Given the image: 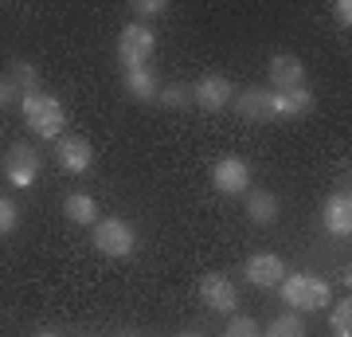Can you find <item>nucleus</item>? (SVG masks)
Returning a JSON list of instances; mask_svg holds the SVG:
<instances>
[{
  "label": "nucleus",
  "mask_w": 352,
  "mask_h": 337,
  "mask_svg": "<svg viewBox=\"0 0 352 337\" xmlns=\"http://www.w3.org/2000/svg\"><path fill=\"white\" fill-rule=\"evenodd\" d=\"M24 122L32 125V134L43 141H59L63 138V125H67V110L63 102L55 99V94H24Z\"/></svg>",
  "instance_id": "f257e3e1"
},
{
  "label": "nucleus",
  "mask_w": 352,
  "mask_h": 337,
  "mask_svg": "<svg viewBox=\"0 0 352 337\" xmlns=\"http://www.w3.org/2000/svg\"><path fill=\"white\" fill-rule=\"evenodd\" d=\"M133 247H138V232L126 220L110 216V220L94 224V251L110 255V259H126V255H133Z\"/></svg>",
  "instance_id": "20e7f679"
},
{
  "label": "nucleus",
  "mask_w": 352,
  "mask_h": 337,
  "mask_svg": "<svg viewBox=\"0 0 352 337\" xmlns=\"http://www.w3.org/2000/svg\"><path fill=\"white\" fill-rule=\"evenodd\" d=\"M333 337H352V334H333Z\"/></svg>",
  "instance_id": "c85d7f7f"
},
{
  "label": "nucleus",
  "mask_w": 352,
  "mask_h": 337,
  "mask_svg": "<svg viewBox=\"0 0 352 337\" xmlns=\"http://www.w3.org/2000/svg\"><path fill=\"white\" fill-rule=\"evenodd\" d=\"M231 110L239 114L243 122H274V118H278L274 90H270V87H247L243 94L231 99Z\"/></svg>",
  "instance_id": "39448f33"
},
{
  "label": "nucleus",
  "mask_w": 352,
  "mask_h": 337,
  "mask_svg": "<svg viewBox=\"0 0 352 337\" xmlns=\"http://www.w3.org/2000/svg\"><path fill=\"white\" fill-rule=\"evenodd\" d=\"M133 12H138L141 20H157V16L168 12V4H164V0H133Z\"/></svg>",
  "instance_id": "b1692460"
},
{
  "label": "nucleus",
  "mask_w": 352,
  "mask_h": 337,
  "mask_svg": "<svg viewBox=\"0 0 352 337\" xmlns=\"http://www.w3.org/2000/svg\"><path fill=\"white\" fill-rule=\"evenodd\" d=\"M55 157L63 165V173H71V176H82L94 165V150H90L87 138H59L55 141Z\"/></svg>",
  "instance_id": "ddd939ff"
},
{
  "label": "nucleus",
  "mask_w": 352,
  "mask_h": 337,
  "mask_svg": "<svg viewBox=\"0 0 352 337\" xmlns=\"http://www.w3.org/2000/svg\"><path fill=\"white\" fill-rule=\"evenodd\" d=\"M274 110L278 118H302V114L314 110V90H286V94H274Z\"/></svg>",
  "instance_id": "f3484780"
},
{
  "label": "nucleus",
  "mask_w": 352,
  "mask_h": 337,
  "mask_svg": "<svg viewBox=\"0 0 352 337\" xmlns=\"http://www.w3.org/2000/svg\"><path fill=\"white\" fill-rule=\"evenodd\" d=\"M200 298L208 310L215 314H231L235 306H239V290H235V283L227 275H204L200 278Z\"/></svg>",
  "instance_id": "9d476101"
},
{
  "label": "nucleus",
  "mask_w": 352,
  "mask_h": 337,
  "mask_svg": "<svg viewBox=\"0 0 352 337\" xmlns=\"http://www.w3.org/2000/svg\"><path fill=\"white\" fill-rule=\"evenodd\" d=\"M16 99V87L8 83V75H0V106H8Z\"/></svg>",
  "instance_id": "a878e982"
},
{
  "label": "nucleus",
  "mask_w": 352,
  "mask_h": 337,
  "mask_svg": "<svg viewBox=\"0 0 352 337\" xmlns=\"http://www.w3.org/2000/svg\"><path fill=\"white\" fill-rule=\"evenodd\" d=\"M223 337H263V329L254 325V318H231V325L223 329Z\"/></svg>",
  "instance_id": "5701e85b"
},
{
  "label": "nucleus",
  "mask_w": 352,
  "mask_h": 337,
  "mask_svg": "<svg viewBox=\"0 0 352 337\" xmlns=\"http://www.w3.org/2000/svg\"><path fill=\"white\" fill-rule=\"evenodd\" d=\"M270 90L274 94H286V90H302L305 87V63L294 55V51H278L270 59Z\"/></svg>",
  "instance_id": "0eeeda50"
},
{
  "label": "nucleus",
  "mask_w": 352,
  "mask_h": 337,
  "mask_svg": "<svg viewBox=\"0 0 352 337\" xmlns=\"http://www.w3.org/2000/svg\"><path fill=\"white\" fill-rule=\"evenodd\" d=\"M157 51V36H153L149 24H126L122 36H118V59L126 71L133 67H149V55Z\"/></svg>",
  "instance_id": "7ed1b4c3"
},
{
  "label": "nucleus",
  "mask_w": 352,
  "mask_h": 337,
  "mask_svg": "<svg viewBox=\"0 0 352 337\" xmlns=\"http://www.w3.org/2000/svg\"><path fill=\"white\" fill-rule=\"evenodd\" d=\"M8 83L16 87V94H36V90H39V71H36V63L12 59V63H8Z\"/></svg>",
  "instance_id": "a211bd4d"
},
{
  "label": "nucleus",
  "mask_w": 352,
  "mask_h": 337,
  "mask_svg": "<svg viewBox=\"0 0 352 337\" xmlns=\"http://www.w3.org/2000/svg\"><path fill=\"white\" fill-rule=\"evenodd\" d=\"M243 212L251 224H274L278 220V196L274 192H266V188H247V204H243Z\"/></svg>",
  "instance_id": "4468645a"
},
{
  "label": "nucleus",
  "mask_w": 352,
  "mask_h": 337,
  "mask_svg": "<svg viewBox=\"0 0 352 337\" xmlns=\"http://www.w3.org/2000/svg\"><path fill=\"white\" fill-rule=\"evenodd\" d=\"M333 16H337L340 32H349V28H352V4H349V0H337V4H333Z\"/></svg>",
  "instance_id": "393cba45"
},
{
  "label": "nucleus",
  "mask_w": 352,
  "mask_h": 337,
  "mask_svg": "<svg viewBox=\"0 0 352 337\" xmlns=\"http://www.w3.org/2000/svg\"><path fill=\"white\" fill-rule=\"evenodd\" d=\"M212 185L223 192V196H239L251 188V165L243 157H219L212 169Z\"/></svg>",
  "instance_id": "6e6552de"
},
{
  "label": "nucleus",
  "mask_w": 352,
  "mask_h": 337,
  "mask_svg": "<svg viewBox=\"0 0 352 337\" xmlns=\"http://www.w3.org/2000/svg\"><path fill=\"white\" fill-rule=\"evenodd\" d=\"M231 99H235V87L223 75H204L192 83V102L200 110H223V106H231Z\"/></svg>",
  "instance_id": "1a4fd4ad"
},
{
  "label": "nucleus",
  "mask_w": 352,
  "mask_h": 337,
  "mask_svg": "<svg viewBox=\"0 0 352 337\" xmlns=\"http://www.w3.org/2000/svg\"><path fill=\"white\" fill-rule=\"evenodd\" d=\"M36 337H59V334H51V329H43V334H36Z\"/></svg>",
  "instance_id": "bb28decb"
},
{
  "label": "nucleus",
  "mask_w": 352,
  "mask_h": 337,
  "mask_svg": "<svg viewBox=\"0 0 352 337\" xmlns=\"http://www.w3.org/2000/svg\"><path fill=\"white\" fill-rule=\"evenodd\" d=\"M278 287H282L286 306H294V314H317V310H325L329 298H333L329 283L317 275H286Z\"/></svg>",
  "instance_id": "f03ea898"
},
{
  "label": "nucleus",
  "mask_w": 352,
  "mask_h": 337,
  "mask_svg": "<svg viewBox=\"0 0 352 337\" xmlns=\"http://www.w3.org/2000/svg\"><path fill=\"white\" fill-rule=\"evenodd\" d=\"M321 224H325L329 236H337V239L352 236V196H349V188H340V192H333V196L325 200Z\"/></svg>",
  "instance_id": "9b49d317"
},
{
  "label": "nucleus",
  "mask_w": 352,
  "mask_h": 337,
  "mask_svg": "<svg viewBox=\"0 0 352 337\" xmlns=\"http://www.w3.org/2000/svg\"><path fill=\"white\" fill-rule=\"evenodd\" d=\"M180 337H204V334H180Z\"/></svg>",
  "instance_id": "cd10ccee"
},
{
  "label": "nucleus",
  "mask_w": 352,
  "mask_h": 337,
  "mask_svg": "<svg viewBox=\"0 0 352 337\" xmlns=\"http://www.w3.org/2000/svg\"><path fill=\"white\" fill-rule=\"evenodd\" d=\"M263 337H309V329H305V322H302V314H278L274 322L263 329Z\"/></svg>",
  "instance_id": "6ab92c4d"
},
{
  "label": "nucleus",
  "mask_w": 352,
  "mask_h": 337,
  "mask_svg": "<svg viewBox=\"0 0 352 337\" xmlns=\"http://www.w3.org/2000/svg\"><path fill=\"white\" fill-rule=\"evenodd\" d=\"M329 322H333V334H352V302L340 298L333 310H329Z\"/></svg>",
  "instance_id": "412c9836"
},
{
  "label": "nucleus",
  "mask_w": 352,
  "mask_h": 337,
  "mask_svg": "<svg viewBox=\"0 0 352 337\" xmlns=\"http://www.w3.org/2000/svg\"><path fill=\"white\" fill-rule=\"evenodd\" d=\"M157 90H161V83H157V75H153V67H133V71H126V94L129 99L153 102Z\"/></svg>",
  "instance_id": "2eb2a0df"
},
{
  "label": "nucleus",
  "mask_w": 352,
  "mask_h": 337,
  "mask_svg": "<svg viewBox=\"0 0 352 337\" xmlns=\"http://www.w3.org/2000/svg\"><path fill=\"white\" fill-rule=\"evenodd\" d=\"M4 176L12 181L16 188H32L39 176V153L28 145V141H16L12 150L4 153Z\"/></svg>",
  "instance_id": "423d86ee"
},
{
  "label": "nucleus",
  "mask_w": 352,
  "mask_h": 337,
  "mask_svg": "<svg viewBox=\"0 0 352 337\" xmlns=\"http://www.w3.org/2000/svg\"><path fill=\"white\" fill-rule=\"evenodd\" d=\"M63 216L71 220V224H98V204H94V196L90 192H71V196L63 200Z\"/></svg>",
  "instance_id": "dca6fc26"
},
{
  "label": "nucleus",
  "mask_w": 352,
  "mask_h": 337,
  "mask_svg": "<svg viewBox=\"0 0 352 337\" xmlns=\"http://www.w3.org/2000/svg\"><path fill=\"white\" fill-rule=\"evenodd\" d=\"M16 224H20V208H16V200L0 196V236L16 232Z\"/></svg>",
  "instance_id": "4be33fe9"
},
{
  "label": "nucleus",
  "mask_w": 352,
  "mask_h": 337,
  "mask_svg": "<svg viewBox=\"0 0 352 337\" xmlns=\"http://www.w3.org/2000/svg\"><path fill=\"white\" fill-rule=\"evenodd\" d=\"M157 102H161L164 110H188V106H192V87H188V83L161 87V90H157Z\"/></svg>",
  "instance_id": "aec40b11"
},
{
  "label": "nucleus",
  "mask_w": 352,
  "mask_h": 337,
  "mask_svg": "<svg viewBox=\"0 0 352 337\" xmlns=\"http://www.w3.org/2000/svg\"><path fill=\"white\" fill-rule=\"evenodd\" d=\"M286 278V263H282V255H274V251H258V255H251L247 259V283L251 287H278Z\"/></svg>",
  "instance_id": "f8f14e48"
}]
</instances>
